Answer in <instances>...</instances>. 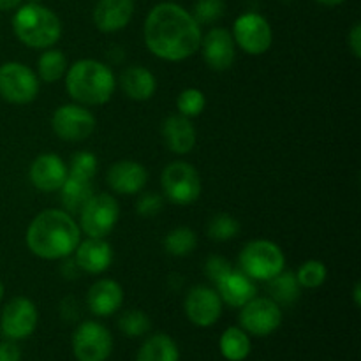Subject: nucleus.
Instances as JSON below:
<instances>
[{"label":"nucleus","mask_w":361,"mask_h":361,"mask_svg":"<svg viewBox=\"0 0 361 361\" xmlns=\"http://www.w3.org/2000/svg\"><path fill=\"white\" fill-rule=\"evenodd\" d=\"M143 37L154 56L166 62H182L200 51L203 32L185 7L161 2L147 14Z\"/></svg>","instance_id":"nucleus-1"},{"label":"nucleus","mask_w":361,"mask_h":361,"mask_svg":"<svg viewBox=\"0 0 361 361\" xmlns=\"http://www.w3.org/2000/svg\"><path fill=\"white\" fill-rule=\"evenodd\" d=\"M25 240L28 250L41 259H67L81 242V229L66 210H44L32 219Z\"/></svg>","instance_id":"nucleus-2"},{"label":"nucleus","mask_w":361,"mask_h":361,"mask_svg":"<svg viewBox=\"0 0 361 361\" xmlns=\"http://www.w3.org/2000/svg\"><path fill=\"white\" fill-rule=\"evenodd\" d=\"M69 97L81 106H102L113 97L116 78L111 67L94 59L74 62L66 73Z\"/></svg>","instance_id":"nucleus-3"},{"label":"nucleus","mask_w":361,"mask_h":361,"mask_svg":"<svg viewBox=\"0 0 361 361\" xmlns=\"http://www.w3.org/2000/svg\"><path fill=\"white\" fill-rule=\"evenodd\" d=\"M14 35L25 46L34 49H48L62 37L60 18L42 4H21L13 16Z\"/></svg>","instance_id":"nucleus-4"},{"label":"nucleus","mask_w":361,"mask_h":361,"mask_svg":"<svg viewBox=\"0 0 361 361\" xmlns=\"http://www.w3.org/2000/svg\"><path fill=\"white\" fill-rule=\"evenodd\" d=\"M240 270L254 282H268L286 268V256L271 240H252L242 249Z\"/></svg>","instance_id":"nucleus-5"},{"label":"nucleus","mask_w":361,"mask_h":361,"mask_svg":"<svg viewBox=\"0 0 361 361\" xmlns=\"http://www.w3.org/2000/svg\"><path fill=\"white\" fill-rule=\"evenodd\" d=\"M161 185L164 196L180 207L196 203L203 189L197 169L185 161H175L166 166L161 175Z\"/></svg>","instance_id":"nucleus-6"},{"label":"nucleus","mask_w":361,"mask_h":361,"mask_svg":"<svg viewBox=\"0 0 361 361\" xmlns=\"http://www.w3.org/2000/svg\"><path fill=\"white\" fill-rule=\"evenodd\" d=\"M118 219V201L111 194H94L80 210V229L87 238H106Z\"/></svg>","instance_id":"nucleus-7"},{"label":"nucleus","mask_w":361,"mask_h":361,"mask_svg":"<svg viewBox=\"0 0 361 361\" xmlns=\"http://www.w3.org/2000/svg\"><path fill=\"white\" fill-rule=\"evenodd\" d=\"M39 78L35 71L21 62L0 66V97L11 104H28L39 95Z\"/></svg>","instance_id":"nucleus-8"},{"label":"nucleus","mask_w":361,"mask_h":361,"mask_svg":"<svg viewBox=\"0 0 361 361\" xmlns=\"http://www.w3.org/2000/svg\"><path fill=\"white\" fill-rule=\"evenodd\" d=\"M97 118L94 113L78 102L62 104L55 109L51 116V127L62 141L80 143L94 134Z\"/></svg>","instance_id":"nucleus-9"},{"label":"nucleus","mask_w":361,"mask_h":361,"mask_svg":"<svg viewBox=\"0 0 361 361\" xmlns=\"http://www.w3.org/2000/svg\"><path fill=\"white\" fill-rule=\"evenodd\" d=\"M113 351V335L97 321H85L73 335V353L78 361H108Z\"/></svg>","instance_id":"nucleus-10"},{"label":"nucleus","mask_w":361,"mask_h":361,"mask_svg":"<svg viewBox=\"0 0 361 361\" xmlns=\"http://www.w3.org/2000/svg\"><path fill=\"white\" fill-rule=\"evenodd\" d=\"M235 44L249 55H263L271 48L274 30L263 14L245 13L236 18L231 32Z\"/></svg>","instance_id":"nucleus-11"},{"label":"nucleus","mask_w":361,"mask_h":361,"mask_svg":"<svg viewBox=\"0 0 361 361\" xmlns=\"http://www.w3.org/2000/svg\"><path fill=\"white\" fill-rule=\"evenodd\" d=\"M282 324V309L268 296H254L240 309V326L254 337H268Z\"/></svg>","instance_id":"nucleus-12"},{"label":"nucleus","mask_w":361,"mask_h":361,"mask_svg":"<svg viewBox=\"0 0 361 361\" xmlns=\"http://www.w3.org/2000/svg\"><path fill=\"white\" fill-rule=\"evenodd\" d=\"M39 323V312L35 303L25 296L11 300L0 316V330L9 341H25L35 331Z\"/></svg>","instance_id":"nucleus-13"},{"label":"nucleus","mask_w":361,"mask_h":361,"mask_svg":"<svg viewBox=\"0 0 361 361\" xmlns=\"http://www.w3.org/2000/svg\"><path fill=\"white\" fill-rule=\"evenodd\" d=\"M222 300L214 288L208 286H194L185 296L183 310L185 316L194 326L210 328L221 319L222 316Z\"/></svg>","instance_id":"nucleus-14"},{"label":"nucleus","mask_w":361,"mask_h":361,"mask_svg":"<svg viewBox=\"0 0 361 361\" xmlns=\"http://www.w3.org/2000/svg\"><path fill=\"white\" fill-rule=\"evenodd\" d=\"M200 51L203 60L212 71H228L235 63L236 59V44L231 32L222 27H215L208 30L201 37Z\"/></svg>","instance_id":"nucleus-15"},{"label":"nucleus","mask_w":361,"mask_h":361,"mask_svg":"<svg viewBox=\"0 0 361 361\" xmlns=\"http://www.w3.org/2000/svg\"><path fill=\"white\" fill-rule=\"evenodd\" d=\"M67 164L56 154H41L30 164V183L42 192H56L67 178Z\"/></svg>","instance_id":"nucleus-16"},{"label":"nucleus","mask_w":361,"mask_h":361,"mask_svg":"<svg viewBox=\"0 0 361 361\" xmlns=\"http://www.w3.org/2000/svg\"><path fill=\"white\" fill-rule=\"evenodd\" d=\"M109 189L122 196H133L141 192L148 182V171L141 162L118 161L109 166L106 175Z\"/></svg>","instance_id":"nucleus-17"},{"label":"nucleus","mask_w":361,"mask_h":361,"mask_svg":"<svg viewBox=\"0 0 361 361\" xmlns=\"http://www.w3.org/2000/svg\"><path fill=\"white\" fill-rule=\"evenodd\" d=\"M214 284L222 303L233 307V309H242L247 302L257 296L256 282L236 268H231L228 274L222 275Z\"/></svg>","instance_id":"nucleus-18"},{"label":"nucleus","mask_w":361,"mask_h":361,"mask_svg":"<svg viewBox=\"0 0 361 361\" xmlns=\"http://www.w3.org/2000/svg\"><path fill=\"white\" fill-rule=\"evenodd\" d=\"M73 254L76 267L90 275L104 274L113 263V249L106 238L81 240Z\"/></svg>","instance_id":"nucleus-19"},{"label":"nucleus","mask_w":361,"mask_h":361,"mask_svg":"<svg viewBox=\"0 0 361 361\" xmlns=\"http://www.w3.org/2000/svg\"><path fill=\"white\" fill-rule=\"evenodd\" d=\"M123 303V288L113 279H99L88 288L87 305L94 316L108 317L120 310Z\"/></svg>","instance_id":"nucleus-20"},{"label":"nucleus","mask_w":361,"mask_h":361,"mask_svg":"<svg viewBox=\"0 0 361 361\" xmlns=\"http://www.w3.org/2000/svg\"><path fill=\"white\" fill-rule=\"evenodd\" d=\"M134 9V0H99L92 18L99 30L104 34H115L130 23Z\"/></svg>","instance_id":"nucleus-21"},{"label":"nucleus","mask_w":361,"mask_h":361,"mask_svg":"<svg viewBox=\"0 0 361 361\" xmlns=\"http://www.w3.org/2000/svg\"><path fill=\"white\" fill-rule=\"evenodd\" d=\"M162 137L173 154L187 155L196 147V127L192 126L190 118L182 116L180 113L171 115L162 122Z\"/></svg>","instance_id":"nucleus-22"},{"label":"nucleus","mask_w":361,"mask_h":361,"mask_svg":"<svg viewBox=\"0 0 361 361\" xmlns=\"http://www.w3.org/2000/svg\"><path fill=\"white\" fill-rule=\"evenodd\" d=\"M120 87L130 101L143 102L154 97L157 90V80H155V74L147 67L130 66L120 76Z\"/></svg>","instance_id":"nucleus-23"},{"label":"nucleus","mask_w":361,"mask_h":361,"mask_svg":"<svg viewBox=\"0 0 361 361\" xmlns=\"http://www.w3.org/2000/svg\"><path fill=\"white\" fill-rule=\"evenodd\" d=\"M60 201L66 208L67 214H80L81 208L87 204V201L94 196V185L92 178H83V176L67 173L66 182L60 187Z\"/></svg>","instance_id":"nucleus-24"},{"label":"nucleus","mask_w":361,"mask_h":361,"mask_svg":"<svg viewBox=\"0 0 361 361\" xmlns=\"http://www.w3.org/2000/svg\"><path fill=\"white\" fill-rule=\"evenodd\" d=\"M136 361H180L176 342L166 334H155L143 342Z\"/></svg>","instance_id":"nucleus-25"},{"label":"nucleus","mask_w":361,"mask_h":361,"mask_svg":"<svg viewBox=\"0 0 361 361\" xmlns=\"http://www.w3.org/2000/svg\"><path fill=\"white\" fill-rule=\"evenodd\" d=\"M219 349L228 361H243L249 358L252 344H250V337L245 330L231 326L221 335Z\"/></svg>","instance_id":"nucleus-26"},{"label":"nucleus","mask_w":361,"mask_h":361,"mask_svg":"<svg viewBox=\"0 0 361 361\" xmlns=\"http://www.w3.org/2000/svg\"><path fill=\"white\" fill-rule=\"evenodd\" d=\"M69 63H67V56L63 55L62 49L48 48L42 49L41 56L37 60V78L44 83H56L66 76Z\"/></svg>","instance_id":"nucleus-27"},{"label":"nucleus","mask_w":361,"mask_h":361,"mask_svg":"<svg viewBox=\"0 0 361 361\" xmlns=\"http://www.w3.org/2000/svg\"><path fill=\"white\" fill-rule=\"evenodd\" d=\"M267 286L270 298L277 302L279 305H293L300 298V293H302V286L298 284L296 275L293 271L282 270L281 274L270 279Z\"/></svg>","instance_id":"nucleus-28"},{"label":"nucleus","mask_w":361,"mask_h":361,"mask_svg":"<svg viewBox=\"0 0 361 361\" xmlns=\"http://www.w3.org/2000/svg\"><path fill=\"white\" fill-rule=\"evenodd\" d=\"M197 235L190 228L180 226L171 229L164 238V250L173 257H185L196 250Z\"/></svg>","instance_id":"nucleus-29"},{"label":"nucleus","mask_w":361,"mask_h":361,"mask_svg":"<svg viewBox=\"0 0 361 361\" xmlns=\"http://www.w3.org/2000/svg\"><path fill=\"white\" fill-rule=\"evenodd\" d=\"M207 231L214 242L222 243L236 238L240 231H242V228H240V222L229 214H217L210 219Z\"/></svg>","instance_id":"nucleus-30"},{"label":"nucleus","mask_w":361,"mask_h":361,"mask_svg":"<svg viewBox=\"0 0 361 361\" xmlns=\"http://www.w3.org/2000/svg\"><path fill=\"white\" fill-rule=\"evenodd\" d=\"M295 275L298 284L302 286V289H317L326 282L328 268L323 261L309 259L298 268V271Z\"/></svg>","instance_id":"nucleus-31"},{"label":"nucleus","mask_w":361,"mask_h":361,"mask_svg":"<svg viewBox=\"0 0 361 361\" xmlns=\"http://www.w3.org/2000/svg\"><path fill=\"white\" fill-rule=\"evenodd\" d=\"M150 317L143 312V310H127L120 316L118 319V328L126 337L136 338L143 337L145 334L150 331Z\"/></svg>","instance_id":"nucleus-32"},{"label":"nucleus","mask_w":361,"mask_h":361,"mask_svg":"<svg viewBox=\"0 0 361 361\" xmlns=\"http://www.w3.org/2000/svg\"><path fill=\"white\" fill-rule=\"evenodd\" d=\"M204 106H207V95L200 88H185L183 92H180L178 99H176L178 113L187 118L200 116L204 111Z\"/></svg>","instance_id":"nucleus-33"},{"label":"nucleus","mask_w":361,"mask_h":361,"mask_svg":"<svg viewBox=\"0 0 361 361\" xmlns=\"http://www.w3.org/2000/svg\"><path fill=\"white\" fill-rule=\"evenodd\" d=\"M226 13L224 0H197L190 14L200 25H212L221 20Z\"/></svg>","instance_id":"nucleus-34"},{"label":"nucleus","mask_w":361,"mask_h":361,"mask_svg":"<svg viewBox=\"0 0 361 361\" xmlns=\"http://www.w3.org/2000/svg\"><path fill=\"white\" fill-rule=\"evenodd\" d=\"M99 161L92 152H78V154L73 155L71 159V164L67 166L69 173L78 176H83V178H94L95 173H97Z\"/></svg>","instance_id":"nucleus-35"},{"label":"nucleus","mask_w":361,"mask_h":361,"mask_svg":"<svg viewBox=\"0 0 361 361\" xmlns=\"http://www.w3.org/2000/svg\"><path fill=\"white\" fill-rule=\"evenodd\" d=\"M162 196L157 192H145L137 197L136 212L141 217H155L162 212Z\"/></svg>","instance_id":"nucleus-36"},{"label":"nucleus","mask_w":361,"mask_h":361,"mask_svg":"<svg viewBox=\"0 0 361 361\" xmlns=\"http://www.w3.org/2000/svg\"><path fill=\"white\" fill-rule=\"evenodd\" d=\"M233 268V264L229 263L226 257L222 256H210L207 259V263H204V274L208 275V279H210L212 282L219 281V279L222 277V275L228 274L229 270Z\"/></svg>","instance_id":"nucleus-37"},{"label":"nucleus","mask_w":361,"mask_h":361,"mask_svg":"<svg viewBox=\"0 0 361 361\" xmlns=\"http://www.w3.org/2000/svg\"><path fill=\"white\" fill-rule=\"evenodd\" d=\"M21 351L14 341H4L0 342V361H20Z\"/></svg>","instance_id":"nucleus-38"},{"label":"nucleus","mask_w":361,"mask_h":361,"mask_svg":"<svg viewBox=\"0 0 361 361\" xmlns=\"http://www.w3.org/2000/svg\"><path fill=\"white\" fill-rule=\"evenodd\" d=\"M348 42L353 55H355L356 59H361V25L360 23L353 25L351 32H349Z\"/></svg>","instance_id":"nucleus-39"},{"label":"nucleus","mask_w":361,"mask_h":361,"mask_svg":"<svg viewBox=\"0 0 361 361\" xmlns=\"http://www.w3.org/2000/svg\"><path fill=\"white\" fill-rule=\"evenodd\" d=\"M23 0H0V11H14L21 6Z\"/></svg>","instance_id":"nucleus-40"},{"label":"nucleus","mask_w":361,"mask_h":361,"mask_svg":"<svg viewBox=\"0 0 361 361\" xmlns=\"http://www.w3.org/2000/svg\"><path fill=\"white\" fill-rule=\"evenodd\" d=\"M353 296H355V305L360 307L361 305V286L360 282L355 284V291H353Z\"/></svg>","instance_id":"nucleus-41"},{"label":"nucleus","mask_w":361,"mask_h":361,"mask_svg":"<svg viewBox=\"0 0 361 361\" xmlns=\"http://www.w3.org/2000/svg\"><path fill=\"white\" fill-rule=\"evenodd\" d=\"M316 2L323 4V6H328V7H335V6H341V4H344L345 0H316Z\"/></svg>","instance_id":"nucleus-42"},{"label":"nucleus","mask_w":361,"mask_h":361,"mask_svg":"<svg viewBox=\"0 0 361 361\" xmlns=\"http://www.w3.org/2000/svg\"><path fill=\"white\" fill-rule=\"evenodd\" d=\"M4 293H6V289H4V284L0 282V302H2V298H4Z\"/></svg>","instance_id":"nucleus-43"},{"label":"nucleus","mask_w":361,"mask_h":361,"mask_svg":"<svg viewBox=\"0 0 361 361\" xmlns=\"http://www.w3.org/2000/svg\"><path fill=\"white\" fill-rule=\"evenodd\" d=\"M27 4H42V0H27Z\"/></svg>","instance_id":"nucleus-44"},{"label":"nucleus","mask_w":361,"mask_h":361,"mask_svg":"<svg viewBox=\"0 0 361 361\" xmlns=\"http://www.w3.org/2000/svg\"><path fill=\"white\" fill-rule=\"evenodd\" d=\"M282 2H293V0H282Z\"/></svg>","instance_id":"nucleus-45"}]
</instances>
